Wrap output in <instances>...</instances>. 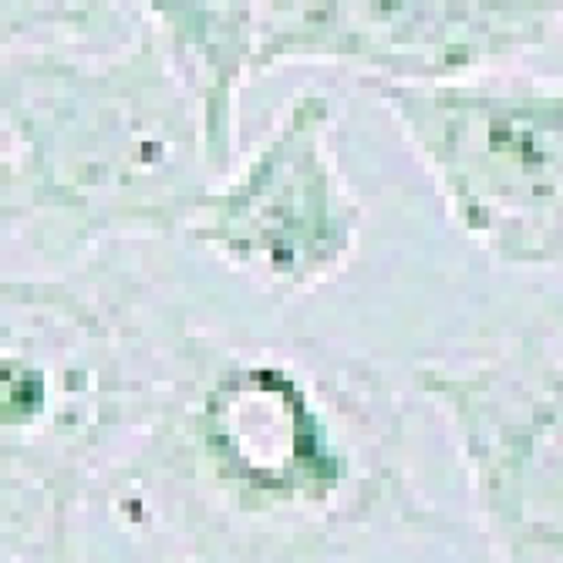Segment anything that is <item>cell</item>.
Returning a JSON list of instances; mask_svg holds the SVG:
<instances>
[{
    "mask_svg": "<svg viewBox=\"0 0 563 563\" xmlns=\"http://www.w3.org/2000/svg\"><path fill=\"white\" fill-rule=\"evenodd\" d=\"M98 496L166 563H321L385 527H439L372 357L324 338L189 331L163 412Z\"/></svg>",
    "mask_w": 563,
    "mask_h": 563,
    "instance_id": "6da1fadb",
    "label": "cell"
},
{
    "mask_svg": "<svg viewBox=\"0 0 563 563\" xmlns=\"http://www.w3.org/2000/svg\"><path fill=\"white\" fill-rule=\"evenodd\" d=\"M4 4L0 220L47 264L119 236H173L207 207L202 109L139 4Z\"/></svg>",
    "mask_w": 563,
    "mask_h": 563,
    "instance_id": "7a4b0ae2",
    "label": "cell"
},
{
    "mask_svg": "<svg viewBox=\"0 0 563 563\" xmlns=\"http://www.w3.org/2000/svg\"><path fill=\"white\" fill-rule=\"evenodd\" d=\"M4 563H68L75 509L98 496L163 412L186 314L98 257L0 287Z\"/></svg>",
    "mask_w": 563,
    "mask_h": 563,
    "instance_id": "3957f363",
    "label": "cell"
},
{
    "mask_svg": "<svg viewBox=\"0 0 563 563\" xmlns=\"http://www.w3.org/2000/svg\"><path fill=\"white\" fill-rule=\"evenodd\" d=\"M148 18L189 81L217 176L233 173L246 75L284 62L362 65L398 85L470 81L547 44L563 4L547 0H328V4H163Z\"/></svg>",
    "mask_w": 563,
    "mask_h": 563,
    "instance_id": "277c9868",
    "label": "cell"
},
{
    "mask_svg": "<svg viewBox=\"0 0 563 563\" xmlns=\"http://www.w3.org/2000/svg\"><path fill=\"white\" fill-rule=\"evenodd\" d=\"M452 227L506 267L563 274V78L378 85Z\"/></svg>",
    "mask_w": 563,
    "mask_h": 563,
    "instance_id": "5b68a950",
    "label": "cell"
},
{
    "mask_svg": "<svg viewBox=\"0 0 563 563\" xmlns=\"http://www.w3.org/2000/svg\"><path fill=\"white\" fill-rule=\"evenodd\" d=\"M496 563H563V357L523 334L466 372L426 365Z\"/></svg>",
    "mask_w": 563,
    "mask_h": 563,
    "instance_id": "8992f818",
    "label": "cell"
},
{
    "mask_svg": "<svg viewBox=\"0 0 563 563\" xmlns=\"http://www.w3.org/2000/svg\"><path fill=\"white\" fill-rule=\"evenodd\" d=\"M362 227V199L334 152L331 98L303 91L243 169L210 192L189 236L267 294L294 297L351 267Z\"/></svg>",
    "mask_w": 563,
    "mask_h": 563,
    "instance_id": "52a82bcc",
    "label": "cell"
}]
</instances>
